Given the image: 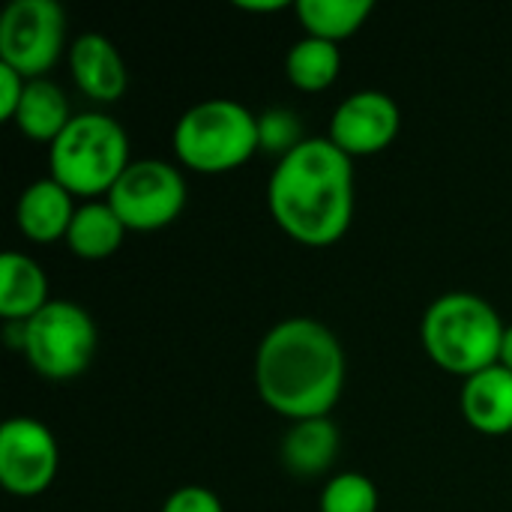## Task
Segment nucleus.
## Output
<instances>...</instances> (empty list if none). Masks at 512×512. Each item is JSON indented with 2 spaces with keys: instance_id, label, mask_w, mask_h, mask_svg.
<instances>
[{
  "instance_id": "obj_25",
  "label": "nucleus",
  "mask_w": 512,
  "mask_h": 512,
  "mask_svg": "<svg viewBox=\"0 0 512 512\" xmlns=\"http://www.w3.org/2000/svg\"><path fill=\"white\" fill-rule=\"evenodd\" d=\"M501 366H507L512 372V324L504 330V342H501V357H498Z\"/></svg>"
},
{
  "instance_id": "obj_1",
  "label": "nucleus",
  "mask_w": 512,
  "mask_h": 512,
  "mask_svg": "<svg viewBox=\"0 0 512 512\" xmlns=\"http://www.w3.org/2000/svg\"><path fill=\"white\" fill-rule=\"evenodd\" d=\"M255 387L291 423L330 417L345 387V351L336 333L312 318L279 321L258 345Z\"/></svg>"
},
{
  "instance_id": "obj_16",
  "label": "nucleus",
  "mask_w": 512,
  "mask_h": 512,
  "mask_svg": "<svg viewBox=\"0 0 512 512\" xmlns=\"http://www.w3.org/2000/svg\"><path fill=\"white\" fill-rule=\"evenodd\" d=\"M126 231L129 228L120 222V216L114 213L108 201H87L72 216V225L66 231V246L78 258L99 261V258L114 255L123 246Z\"/></svg>"
},
{
  "instance_id": "obj_19",
  "label": "nucleus",
  "mask_w": 512,
  "mask_h": 512,
  "mask_svg": "<svg viewBox=\"0 0 512 512\" xmlns=\"http://www.w3.org/2000/svg\"><path fill=\"white\" fill-rule=\"evenodd\" d=\"M372 9V0H300L297 18L306 27V36L330 39L339 45V39L354 36L366 24Z\"/></svg>"
},
{
  "instance_id": "obj_6",
  "label": "nucleus",
  "mask_w": 512,
  "mask_h": 512,
  "mask_svg": "<svg viewBox=\"0 0 512 512\" xmlns=\"http://www.w3.org/2000/svg\"><path fill=\"white\" fill-rule=\"evenodd\" d=\"M93 318L69 300H51L27 324H21V351L30 366L51 381L81 375L96 354Z\"/></svg>"
},
{
  "instance_id": "obj_4",
  "label": "nucleus",
  "mask_w": 512,
  "mask_h": 512,
  "mask_svg": "<svg viewBox=\"0 0 512 512\" xmlns=\"http://www.w3.org/2000/svg\"><path fill=\"white\" fill-rule=\"evenodd\" d=\"M129 162L126 129L102 111L75 114L48 144L51 177L81 198H93L99 192L108 195Z\"/></svg>"
},
{
  "instance_id": "obj_12",
  "label": "nucleus",
  "mask_w": 512,
  "mask_h": 512,
  "mask_svg": "<svg viewBox=\"0 0 512 512\" xmlns=\"http://www.w3.org/2000/svg\"><path fill=\"white\" fill-rule=\"evenodd\" d=\"M78 207H72V192L60 186L54 177L33 180L15 204V222L24 237L33 243H54L66 240V231L72 225Z\"/></svg>"
},
{
  "instance_id": "obj_13",
  "label": "nucleus",
  "mask_w": 512,
  "mask_h": 512,
  "mask_svg": "<svg viewBox=\"0 0 512 512\" xmlns=\"http://www.w3.org/2000/svg\"><path fill=\"white\" fill-rule=\"evenodd\" d=\"M462 414L483 435L512 432V372L495 363L462 384Z\"/></svg>"
},
{
  "instance_id": "obj_17",
  "label": "nucleus",
  "mask_w": 512,
  "mask_h": 512,
  "mask_svg": "<svg viewBox=\"0 0 512 512\" xmlns=\"http://www.w3.org/2000/svg\"><path fill=\"white\" fill-rule=\"evenodd\" d=\"M75 114H69V99L66 93L48 81V78H27L18 114H15V126L33 138V141H54L72 120Z\"/></svg>"
},
{
  "instance_id": "obj_21",
  "label": "nucleus",
  "mask_w": 512,
  "mask_h": 512,
  "mask_svg": "<svg viewBox=\"0 0 512 512\" xmlns=\"http://www.w3.org/2000/svg\"><path fill=\"white\" fill-rule=\"evenodd\" d=\"M306 141L303 135V123L297 117V111L291 108H267L258 114V144L264 153L273 156H288L294 147H300Z\"/></svg>"
},
{
  "instance_id": "obj_20",
  "label": "nucleus",
  "mask_w": 512,
  "mask_h": 512,
  "mask_svg": "<svg viewBox=\"0 0 512 512\" xmlns=\"http://www.w3.org/2000/svg\"><path fill=\"white\" fill-rule=\"evenodd\" d=\"M321 512H378V489L366 474L342 471L321 489Z\"/></svg>"
},
{
  "instance_id": "obj_8",
  "label": "nucleus",
  "mask_w": 512,
  "mask_h": 512,
  "mask_svg": "<svg viewBox=\"0 0 512 512\" xmlns=\"http://www.w3.org/2000/svg\"><path fill=\"white\" fill-rule=\"evenodd\" d=\"M66 39V15L57 0H12L0 15V63L24 78H42Z\"/></svg>"
},
{
  "instance_id": "obj_14",
  "label": "nucleus",
  "mask_w": 512,
  "mask_h": 512,
  "mask_svg": "<svg viewBox=\"0 0 512 512\" xmlns=\"http://www.w3.org/2000/svg\"><path fill=\"white\" fill-rule=\"evenodd\" d=\"M48 276L24 252L0 255V318L6 324H27L48 306Z\"/></svg>"
},
{
  "instance_id": "obj_10",
  "label": "nucleus",
  "mask_w": 512,
  "mask_h": 512,
  "mask_svg": "<svg viewBox=\"0 0 512 512\" xmlns=\"http://www.w3.org/2000/svg\"><path fill=\"white\" fill-rule=\"evenodd\" d=\"M399 126H402V114L390 93L357 90L336 105L327 138L354 159V156H372L387 150L399 135Z\"/></svg>"
},
{
  "instance_id": "obj_22",
  "label": "nucleus",
  "mask_w": 512,
  "mask_h": 512,
  "mask_svg": "<svg viewBox=\"0 0 512 512\" xmlns=\"http://www.w3.org/2000/svg\"><path fill=\"white\" fill-rule=\"evenodd\" d=\"M162 512H225L216 492L207 486H183L171 492L162 504Z\"/></svg>"
},
{
  "instance_id": "obj_7",
  "label": "nucleus",
  "mask_w": 512,
  "mask_h": 512,
  "mask_svg": "<svg viewBox=\"0 0 512 512\" xmlns=\"http://www.w3.org/2000/svg\"><path fill=\"white\" fill-rule=\"evenodd\" d=\"M105 201L129 231H159L183 213L186 180L171 162L135 159L111 186Z\"/></svg>"
},
{
  "instance_id": "obj_9",
  "label": "nucleus",
  "mask_w": 512,
  "mask_h": 512,
  "mask_svg": "<svg viewBox=\"0 0 512 512\" xmlns=\"http://www.w3.org/2000/svg\"><path fill=\"white\" fill-rule=\"evenodd\" d=\"M60 465L54 432L33 417H12L0 426V486L9 495L45 492Z\"/></svg>"
},
{
  "instance_id": "obj_15",
  "label": "nucleus",
  "mask_w": 512,
  "mask_h": 512,
  "mask_svg": "<svg viewBox=\"0 0 512 512\" xmlns=\"http://www.w3.org/2000/svg\"><path fill=\"white\" fill-rule=\"evenodd\" d=\"M339 453V429L330 417L297 420L282 438V462L297 477L324 474Z\"/></svg>"
},
{
  "instance_id": "obj_18",
  "label": "nucleus",
  "mask_w": 512,
  "mask_h": 512,
  "mask_svg": "<svg viewBox=\"0 0 512 512\" xmlns=\"http://www.w3.org/2000/svg\"><path fill=\"white\" fill-rule=\"evenodd\" d=\"M342 69L339 45L318 36H300L285 57V75L297 90H327Z\"/></svg>"
},
{
  "instance_id": "obj_5",
  "label": "nucleus",
  "mask_w": 512,
  "mask_h": 512,
  "mask_svg": "<svg viewBox=\"0 0 512 512\" xmlns=\"http://www.w3.org/2000/svg\"><path fill=\"white\" fill-rule=\"evenodd\" d=\"M261 150L258 114L237 99L213 96L186 108L174 126L177 159L198 174H222Z\"/></svg>"
},
{
  "instance_id": "obj_2",
  "label": "nucleus",
  "mask_w": 512,
  "mask_h": 512,
  "mask_svg": "<svg viewBox=\"0 0 512 512\" xmlns=\"http://www.w3.org/2000/svg\"><path fill=\"white\" fill-rule=\"evenodd\" d=\"M276 225L303 246L324 249L345 237L354 219V165L330 138H306L282 156L267 183Z\"/></svg>"
},
{
  "instance_id": "obj_24",
  "label": "nucleus",
  "mask_w": 512,
  "mask_h": 512,
  "mask_svg": "<svg viewBox=\"0 0 512 512\" xmlns=\"http://www.w3.org/2000/svg\"><path fill=\"white\" fill-rule=\"evenodd\" d=\"M240 9H252V12H273V9H285V0H264V3H252V0H237Z\"/></svg>"
},
{
  "instance_id": "obj_11",
  "label": "nucleus",
  "mask_w": 512,
  "mask_h": 512,
  "mask_svg": "<svg viewBox=\"0 0 512 512\" xmlns=\"http://www.w3.org/2000/svg\"><path fill=\"white\" fill-rule=\"evenodd\" d=\"M69 66L78 90L93 102H117L126 93V63L102 33H81L69 48Z\"/></svg>"
},
{
  "instance_id": "obj_3",
  "label": "nucleus",
  "mask_w": 512,
  "mask_h": 512,
  "mask_svg": "<svg viewBox=\"0 0 512 512\" xmlns=\"http://www.w3.org/2000/svg\"><path fill=\"white\" fill-rule=\"evenodd\" d=\"M504 330L495 306L471 291L441 294L420 321V339L432 363L462 378L498 363Z\"/></svg>"
},
{
  "instance_id": "obj_23",
  "label": "nucleus",
  "mask_w": 512,
  "mask_h": 512,
  "mask_svg": "<svg viewBox=\"0 0 512 512\" xmlns=\"http://www.w3.org/2000/svg\"><path fill=\"white\" fill-rule=\"evenodd\" d=\"M24 87H27V78L21 72H15L12 66L0 63V117L3 120H15Z\"/></svg>"
}]
</instances>
